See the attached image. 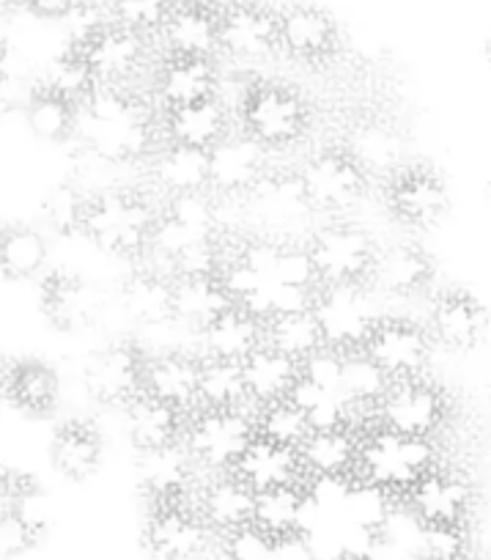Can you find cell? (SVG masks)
<instances>
[{
    "instance_id": "1",
    "label": "cell",
    "mask_w": 491,
    "mask_h": 560,
    "mask_svg": "<svg viewBox=\"0 0 491 560\" xmlns=\"http://www.w3.org/2000/svg\"><path fill=\"white\" fill-rule=\"evenodd\" d=\"M440 465V451L434 438H409L374 427L360 440L358 476L363 481L379 483L393 494H407L418 478Z\"/></svg>"
},
{
    "instance_id": "2",
    "label": "cell",
    "mask_w": 491,
    "mask_h": 560,
    "mask_svg": "<svg viewBox=\"0 0 491 560\" xmlns=\"http://www.w3.org/2000/svg\"><path fill=\"white\" fill-rule=\"evenodd\" d=\"M160 212L140 192L105 190L91 198L83 234L107 253L145 256Z\"/></svg>"
},
{
    "instance_id": "3",
    "label": "cell",
    "mask_w": 491,
    "mask_h": 560,
    "mask_svg": "<svg viewBox=\"0 0 491 560\" xmlns=\"http://www.w3.org/2000/svg\"><path fill=\"white\" fill-rule=\"evenodd\" d=\"M256 438V418H250L242 407H203V412H198L187 427L185 445L196 465L218 472H231Z\"/></svg>"
},
{
    "instance_id": "4",
    "label": "cell",
    "mask_w": 491,
    "mask_h": 560,
    "mask_svg": "<svg viewBox=\"0 0 491 560\" xmlns=\"http://www.w3.org/2000/svg\"><path fill=\"white\" fill-rule=\"evenodd\" d=\"M242 129L267 149H285L307 129V105L296 91L278 83L253 85L239 105Z\"/></svg>"
},
{
    "instance_id": "5",
    "label": "cell",
    "mask_w": 491,
    "mask_h": 560,
    "mask_svg": "<svg viewBox=\"0 0 491 560\" xmlns=\"http://www.w3.org/2000/svg\"><path fill=\"white\" fill-rule=\"evenodd\" d=\"M451 418V398L423 376L393 382L379 401V427L409 438H436Z\"/></svg>"
},
{
    "instance_id": "6",
    "label": "cell",
    "mask_w": 491,
    "mask_h": 560,
    "mask_svg": "<svg viewBox=\"0 0 491 560\" xmlns=\"http://www.w3.org/2000/svg\"><path fill=\"white\" fill-rule=\"evenodd\" d=\"M313 314L322 325L324 343L341 352L363 349L371 330L379 325L363 283H327L318 287Z\"/></svg>"
},
{
    "instance_id": "7",
    "label": "cell",
    "mask_w": 491,
    "mask_h": 560,
    "mask_svg": "<svg viewBox=\"0 0 491 560\" xmlns=\"http://www.w3.org/2000/svg\"><path fill=\"white\" fill-rule=\"evenodd\" d=\"M296 174L313 212H347L365 196L369 187V174L341 147L324 149L307 158Z\"/></svg>"
},
{
    "instance_id": "8",
    "label": "cell",
    "mask_w": 491,
    "mask_h": 560,
    "mask_svg": "<svg viewBox=\"0 0 491 560\" xmlns=\"http://www.w3.org/2000/svg\"><path fill=\"white\" fill-rule=\"evenodd\" d=\"M307 247H311V256L316 261L322 287L369 280L371 264L379 250L369 231L360 229L358 223H347V220L324 225L322 231H316Z\"/></svg>"
},
{
    "instance_id": "9",
    "label": "cell",
    "mask_w": 491,
    "mask_h": 560,
    "mask_svg": "<svg viewBox=\"0 0 491 560\" xmlns=\"http://www.w3.org/2000/svg\"><path fill=\"white\" fill-rule=\"evenodd\" d=\"M78 132L89 154L105 160L107 165H129L143 160L154 149L156 127L151 110L135 102L127 113L107 121H83L78 118Z\"/></svg>"
},
{
    "instance_id": "10",
    "label": "cell",
    "mask_w": 491,
    "mask_h": 560,
    "mask_svg": "<svg viewBox=\"0 0 491 560\" xmlns=\"http://www.w3.org/2000/svg\"><path fill=\"white\" fill-rule=\"evenodd\" d=\"M404 498L420 525H467L478 492L467 472L436 465Z\"/></svg>"
},
{
    "instance_id": "11",
    "label": "cell",
    "mask_w": 491,
    "mask_h": 560,
    "mask_svg": "<svg viewBox=\"0 0 491 560\" xmlns=\"http://www.w3.org/2000/svg\"><path fill=\"white\" fill-rule=\"evenodd\" d=\"M74 50L89 61L96 83L127 85L135 74L149 61V42L143 34L127 28L121 23H105L85 36L83 42H74Z\"/></svg>"
},
{
    "instance_id": "12",
    "label": "cell",
    "mask_w": 491,
    "mask_h": 560,
    "mask_svg": "<svg viewBox=\"0 0 491 560\" xmlns=\"http://www.w3.org/2000/svg\"><path fill=\"white\" fill-rule=\"evenodd\" d=\"M280 50V14L258 0H234L220 20V52L239 63H261Z\"/></svg>"
},
{
    "instance_id": "13",
    "label": "cell",
    "mask_w": 491,
    "mask_h": 560,
    "mask_svg": "<svg viewBox=\"0 0 491 560\" xmlns=\"http://www.w3.org/2000/svg\"><path fill=\"white\" fill-rule=\"evenodd\" d=\"M387 207L409 229H431L451 209L445 179L429 165H407L390 176Z\"/></svg>"
},
{
    "instance_id": "14",
    "label": "cell",
    "mask_w": 491,
    "mask_h": 560,
    "mask_svg": "<svg viewBox=\"0 0 491 560\" xmlns=\"http://www.w3.org/2000/svg\"><path fill=\"white\" fill-rule=\"evenodd\" d=\"M212 527L201 511L187 509L182 500L156 503L145 525V547L156 560H196L209 549Z\"/></svg>"
},
{
    "instance_id": "15",
    "label": "cell",
    "mask_w": 491,
    "mask_h": 560,
    "mask_svg": "<svg viewBox=\"0 0 491 560\" xmlns=\"http://www.w3.org/2000/svg\"><path fill=\"white\" fill-rule=\"evenodd\" d=\"M269 171V149L250 132H229L209 149V190L218 196H247Z\"/></svg>"
},
{
    "instance_id": "16",
    "label": "cell",
    "mask_w": 491,
    "mask_h": 560,
    "mask_svg": "<svg viewBox=\"0 0 491 560\" xmlns=\"http://www.w3.org/2000/svg\"><path fill=\"white\" fill-rule=\"evenodd\" d=\"M145 360L132 343H110L85 363L83 382L91 398L107 407H124L143 390Z\"/></svg>"
},
{
    "instance_id": "17",
    "label": "cell",
    "mask_w": 491,
    "mask_h": 560,
    "mask_svg": "<svg viewBox=\"0 0 491 560\" xmlns=\"http://www.w3.org/2000/svg\"><path fill=\"white\" fill-rule=\"evenodd\" d=\"M363 349L390 374L393 382L412 380L429 363L431 336L412 322L379 319Z\"/></svg>"
},
{
    "instance_id": "18",
    "label": "cell",
    "mask_w": 491,
    "mask_h": 560,
    "mask_svg": "<svg viewBox=\"0 0 491 560\" xmlns=\"http://www.w3.org/2000/svg\"><path fill=\"white\" fill-rule=\"evenodd\" d=\"M280 14V50L300 61H324L341 45V28L327 9L291 3Z\"/></svg>"
},
{
    "instance_id": "19",
    "label": "cell",
    "mask_w": 491,
    "mask_h": 560,
    "mask_svg": "<svg viewBox=\"0 0 491 560\" xmlns=\"http://www.w3.org/2000/svg\"><path fill=\"white\" fill-rule=\"evenodd\" d=\"M483 303L467 289H445L431 305V338L451 352H469L483 341Z\"/></svg>"
},
{
    "instance_id": "20",
    "label": "cell",
    "mask_w": 491,
    "mask_h": 560,
    "mask_svg": "<svg viewBox=\"0 0 491 560\" xmlns=\"http://www.w3.org/2000/svg\"><path fill=\"white\" fill-rule=\"evenodd\" d=\"M220 20L223 12L207 0H179L160 36L168 56L214 58L220 52Z\"/></svg>"
},
{
    "instance_id": "21",
    "label": "cell",
    "mask_w": 491,
    "mask_h": 560,
    "mask_svg": "<svg viewBox=\"0 0 491 560\" xmlns=\"http://www.w3.org/2000/svg\"><path fill=\"white\" fill-rule=\"evenodd\" d=\"M343 152L369 176H387L404 168V135L390 118L365 116L347 129Z\"/></svg>"
},
{
    "instance_id": "22",
    "label": "cell",
    "mask_w": 491,
    "mask_h": 560,
    "mask_svg": "<svg viewBox=\"0 0 491 560\" xmlns=\"http://www.w3.org/2000/svg\"><path fill=\"white\" fill-rule=\"evenodd\" d=\"M434 278V261L429 253L414 242H396L376 250L369 280L376 289L393 298H412L423 292Z\"/></svg>"
},
{
    "instance_id": "23",
    "label": "cell",
    "mask_w": 491,
    "mask_h": 560,
    "mask_svg": "<svg viewBox=\"0 0 491 560\" xmlns=\"http://www.w3.org/2000/svg\"><path fill=\"white\" fill-rule=\"evenodd\" d=\"M231 472L239 476L256 492L274 487H294V483H300L302 476H307L300 448L272 443L267 438L253 440Z\"/></svg>"
},
{
    "instance_id": "24",
    "label": "cell",
    "mask_w": 491,
    "mask_h": 560,
    "mask_svg": "<svg viewBox=\"0 0 491 560\" xmlns=\"http://www.w3.org/2000/svg\"><path fill=\"white\" fill-rule=\"evenodd\" d=\"M143 390L182 412L196 407L201 401V360L182 352H165L145 360Z\"/></svg>"
},
{
    "instance_id": "25",
    "label": "cell",
    "mask_w": 491,
    "mask_h": 560,
    "mask_svg": "<svg viewBox=\"0 0 491 560\" xmlns=\"http://www.w3.org/2000/svg\"><path fill=\"white\" fill-rule=\"evenodd\" d=\"M42 311L52 327L63 332H78L96 319L100 300L80 275L56 272L42 287Z\"/></svg>"
},
{
    "instance_id": "26",
    "label": "cell",
    "mask_w": 491,
    "mask_h": 560,
    "mask_svg": "<svg viewBox=\"0 0 491 560\" xmlns=\"http://www.w3.org/2000/svg\"><path fill=\"white\" fill-rule=\"evenodd\" d=\"M124 423H127L129 443L143 454L179 443L182 409L140 390L132 401L124 404Z\"/></svg>"
},
{
    "instance_id": "27",
    "label": "cell",
    "mask_w": 491,
    "mask_h": 560,
    "mask_svg": "<svg viewBox=\"0 0 491 560\" xmlns=\"http://www.w3.org/2000/svg\"><path fill=\"white\" fill-rule=\"evenodd\" d=\"M256 489L247 487L234 472H225L223 478H214L212 483L203 487L201 498H198L201 500L198 511H201V516L209 522L212 530L229 536V533L253 525V520H256Z\"/></svg>"
},
{
    "instance_id": "28",
    "label": "cell",
    "mask_w": 491,
    "mask_h": 560,
    "mask_svg": "<svg viewBox=\"0 0 491 560\" xmlns=\"http://www.w3.org/2000/svg\"><path fill=\"white\" fill-rule=\"evenodd\" d=\"M214 89H218V69L212 58L168 56L156 74V94L165 110L209 100L214 96Z\"/></svg>"
},
{
    "instance_id": "29",
    "label": "cell",
    "mask_w": 491,
    "mask_h": 560,
    "mask_svg": "<svg viewBox=\"0 0 491 560\" xmlns=\"http://www.w3.org/2000/svg\"><path fill=\"white\" fill-rule=\"evenodd\" d=\"M165 132H168L171 143H185V147L209 152L231 132L229 107L218 96L192 102V105L171 107L165 113Z\"/></svg>"
},
{
    "instance_id": "30",
    "label": "cell",
    "mask_w": 491,
    "mask_h": 560,
    "mask_svg": "<svg viewBox=\"0 0 491 560\" xmlns=\"http://www.w3.org/2000/svg\"><path fill=\"white\" fill-rule=\"evenodd\" d=\"M234 305L220 275H182L174 280V322L203 332Z\"/></svg>"
},
{
    "instance_id": "31",
    "label": "cell",
    "mask_w": 491,
    "mask_h": 560,
    "mask_svg": "<svg viewBox=\"0 0 491 560\" xmlns=\"http://www.w3.org/2000/svg\"><path fill=\"white\" fill-rule=\"evenodd\" d=\"M192 465L187 445H165V448L143 451L138 462V478L154 503H174L185 498L192 481Z\"/></svg>"
},
{
    "instance_id": "32",
    "label": "cell",
    "mask_w": 491,
    "mask_h": 560,
    "mask_svg": "<svg viewBox=\"0 0 491 560\" xmlns=\"http://www.w3.org/2000/svg\"><path fill=\"white\" fill-rule=\"evenodd\" d=\"M245 198L253 207V212H256L264 223L274 225V229L294 223V220L313 212L311 201H307L305 190H302L300 174H274V171H267V174L247 190Z\"/></svg>"
},
{
    "instance_id": "33",
    "label": "cell",
    "mask_w": 491,
    "mask_h": 560,
    "mask_svg": "<svg viewBox=\"0 0 491 560\" xmlns=\"http://www.w3.org/2000/svg\"><path fill=\"white\" fill-rule=\"evenodd\" d=\"M201 336L203 347H207V352L212 358L239 360V363H245L258 347L267 343V322H261L250 311L234 303Z\"/></svg>"
},
{
    "instance_id": "34",
    "label": "cell",
    "mask_w": 491,
    "mask_h": 560,
    "mask_svg": "<svg viewBox=\"0 0 491 560\" xmlns=\"http://www.w3.org/2000/svg\"><path fill=\"white\" fill-rule=\"evenodd\" d=\"M174 275L143 267L121 287L124 311L149 327L174 322Z\"/></svg>"
},
{
    "instance_id": "35",
    "label": "cell",
    "mask_w": 491,
    "mask_h": 560,
    "mask_svg": "<svg viewBox=\"0 0 491 560\" xmlns=\"http://www.w3.org/2000/svg\"><path fill=\"white\" fill-rule=\"evenodd\" d=\"M151 176L165 196L209 190V152L207 149L171 143L156 152L151 163Z\"/></svg>"
},
{
    "instance_id": "36",
    "label": "cell",
    "mask_w": 491,
    "mask_h": 560,
    "mask_svg": "<svg viewBox=\"0 0 491 560\" xmlns=\"http://www.w3.org/2000/svg\"><path fill=\"white\" fill-rule=\"evenodd\" d=\"M302 365L300 360L289 358L280 349L258 347L250 358L245 360V380H247V396L253 404L264 407V404L280 401V398H289L291 387L300 380Z\"/></svg>"
},
{
    "instance_id": "37",
    "label": "cell",
    "mask_w": 491,
    "mask_h": 560,
    "mask_svg": "<svg viewBox=\"0 0 491 560\" xmlns=\"http://www.w3.org/2000/svg\"><path fill=\"white\" fill-rule=\"evenodd\" d=\"M307 476H354L360 462V440L352 429H322L300 445Z\"/></svg>"
},
{
    "instance_id": "38",
    "label": "cell",
    "mask_w": 491,
    "mask_h": 560,
    "mask_svg": "<svg viewBox=\"0 0 491 560\" xmlns=\"http://www.w3.org/2000/svg\"><path fill=\"white\" fill-rule=\"evenodd\" d=\"M52 467L72 481H83L100 467L102 440L100 432L83 420H69L56 432L50 445Z\"/></svg>"
},
{
    "instance_id": "39",
    "label": "cell",
    "mask_w": 491,
    "mask_h": 560,
    "mask_svg": "<svg viewBox=\"0 0 491 560\" xmlns=\"http://www.w3.org/2000/svg\"><path fill=\"white\" fill-rule=\"evenodd\" d=\"M3 390L14 407L25 412H47L58 398V376L50 365L39 360L9 365L3 374Z\"/></svg>"
},
{
    "instance_id": "40",
    "label": "cell",
    "mask_w": 491,
    "mask_h": 560,
    "mask_svg": "<svg viewBox=\"0 0 491 560\" xmlns=\"http://www.w3.org/2000/svg\"><path fill=\"white\" fill-rule=\"evenodd\" d=\"M307 505H311V498H307V489H302L300 483L264 489L256 498V520H253V525H258L267 536L278 541V538L291 536V533H300Z\"/></svg>"
},
{
    "instance_id": "41",
    "label": "cell",
    "mask_w": 491,
    "mask_h": 560,
    "mask_svg": "<svg viewBox=\"0 0 491 560\" xmlns=\"http://www.w3.org/2000/svg\"><path fill=\"white\" fill-rule=\"evenodd\" d=\"M390 385V374L365 349H349V352H343L341 393L354 407H379V401L387 396Z\"/></svg>"
},
{
    "instance_id": "42",
    "label": "cell",
    "mask_w": 491,
    "mask_h": 560,
    "mask_svg": "<svg viewBox=\"0 0 491 560\" xmlns=\"http://www.w3.org/2000/svg\"><path fill=\"white\" fill-rule=\"evenodd\" d=\"M25 124L36 138L47 143L67 140L69 135L78 132V102L36 89L25 105Z\"/></svg>"
},
{
    "instance_id": "43",
    "label": "cell",
    "mask_w": 491,
    "mask_h": 560,
    "mask_svg": "<svg viewBox=\"0 0 491 560\" xmlns=\"http://www.w3.org/2000/svg\"><path fill=\"white\" fill-rule=\"evenodd\" d=\"M250 401L247 396L245 363L212 358L201 360V404L212 409H234Z\"/></svg>"
},
{
    "instance_id": "44",
    "label": "cell",
    "mask_w": 491,
    "mask_h": 560,
    "mask_svg": "<svg viewBox=\"0 0 491 560\" xmlns=\"http://www.w3.org/2000/svg\"><path fill=\"white\" fill-rule=\"evenodd\" d=\"M267 343L302 363L324 347V332L313 308L294 311V314H280L267 322Z\"/></svg>"
},
{
    "instance_id": "45",
    "label": "cell",
    "mask_w": 491,
    "mask_h": 560,
    "mask_svg": "<svg viewBox=\"0 0 491 560\" xmlns=\"http://www.w3.org/2000/svg\"><path fill=\"white\" fill-rule=\"evenodd\" d=\"M47 261V242L31 225H12L0 240V267L3 275L14 280L34 278Z\"/></svg>"
},
{
    "instance_id": "46",
    "label": "cell",
    "mask_w": 491,
    "mask_h": 560,
    "mask_svg": "<svg viewBox=\"0 0 491 560\" xmlns=\"http://www.w3.org/2000/svg\"><path fill=\"white\" fill-rule=\"evenodd\" d=\"M256 429L258 438H267L280 445H291V448H300L307 440V434L313 432L307 415L291 398H280V401L258 407Z\"/></svg>"
},
{
    "instance_id": "47",
    "label": "cell",
    "mask_w": 491,
    "mask_h": 560,
    "mask_svg": "<svg viewBox=\"0 0 491 560\" xmlns=\"http://www.w3.org/2000/svg\"><path fill=\"white\" fill-rule=\"evenodd\" d=\"M96 85L94 72H91L89 61L80 56V50H69L63 56H58L56 61H50L45 67L39 78V89L52 91V94L63 96V100L80 102L91 89Z\"/></svg>"
},
{
    "instance_id": "48",
    "label": "cell",
    "mask_w": 491,
    "mask_h": 560,
    "mask_svg": "<svg viewBox=\"0 0 491 560\" xmlns=\"http://www.w3.org/2000/svg\"><path fill=\"white\" fill-rule=\"evenodd\" d=\"M91 196L74 182L52 187L45 198V218L61 234H83L85 218H89Z\"/></svg>"
},
{
    "instance_id": "49",
    "label": "cell",
    "mask_w": 491,
    "mask_h": 560,
    "mask_svg": "<svg viewBox=\"0 0 491 560\" xmlns=\"http://www.w3.org/2000/svg\"><path fill=\"white\" fill-rule=\"evenodd\" d=\"M393 498H396V494L387 492V489L379 487V483H371V481H363V478H358V481L352 483V489H349L347 509L349 514H352V520L358 522L363 530L376 533L390 522Z\"/></svg>"
},
{
    "instance_id": "50",
    "label": "cell",
    "mask_w": 491,
    "mask_h": 560,
    "mask_svg": "<svg viewBox=\"0 0 491 560\" xmlns=\"http://www.w3.org/2000/svg\"><path fill=\"white\" fill-rule=\"evenodd\" d=\"M179 0H116L110 7L113 20L138 34H160L162 25L168 23Z\"/></svg>"
},
{
    "instance_id": "51",
    "label": "cell",
    "mask_w": 491,
    "mask_h": 560,
    "mask_svg": "<svg viewBox=\"0 0 491 560\" xmlns=\"http://www.w3.org/2000/svg\"><path fill=\"white\" fill-rule=\"evenodd\" d=\"M420 552L425 560H472L467 525H420Z\"/></svg>"
},
{
    "instance_id": "52",
    "label": "cell",
    "mask_w": 491,
    "mask_h": 560,
    "mask_svg": "<svg viewBox=\"0 0 491 560\" xmlns=\"http://www.w3.org/2000/svg\"><path fill=\"white\" fill-rule=\"evenodd\" d=\"M274 280H280V283H291V287H302V289L322 287V278H318V269L311 256V247L294 245V242H283V245H280L278 264H274Z\"/></svg>"
},
{
    "instance_id": "53",
    "label": "cell",
    "mask_w": 491,
    "mask_h": 560,
    "mask_svg": "<svg viewBox=\"0 0 491 560\" xmlns=\"http://www.w3.org/2000/svg\"><path fill=\"white\" fill-rule=\"evenodd\" d=\"M302 374L307 380L318 382L322 387H330V390H341L343 380V352L336 347H327L324 343L322 349L311 354V358L302 360Z\"/></svg>"
},
{
    "instance_id": "54",
    "label": "cell",
    "mask_w": 491,
    "mask_h": 560,
    "mask_svg": "<svg viewBox=\"0 0 491 560\" xmlns=\"http://www.w3.org/2000/svg\"><path fill=\"white\" fill-rule=\"evenodd\" d=\"M39 538V533L28 525V522L20 520L12 511H3V522H0V547H3V555H20L25 549L34 547V541Z\"/></svg>"
},
{
    "instance_id": "55",
    "label": "cell",
    "mask_w": 491,
    "mask_h": 560,
    "mask_svg": "<svg viewBox=\"0 0 491 560\" xmlns=\"http://www.w3.org/2000/svg\"><path fill=\"white\" fill-rule=\"evenodd\" d=\"M23 7L39 20H67L80 7V0H23Z\"/></svg>"
},
{
    "instance_id": "56",
    "label": "cell",
    "mask_w": 491,
    "mask_h": 560,
    "mask_svg": "<svg viewBox=\"0 0 491 560\" xmlns=\"http://www.w3.org/2000/svg\"><path fill=\"white\" fill-rule=\"evenodd\" d=\"M80 3H89V7H96V9H110L116 0H80Z\"/></svg>"
},
{
    "instance_id": "57",
    "label": "cell",
    "mask_w": 491,
    "mask_h": 560,
    "mask_svg": "<svg viewBox=\"0 0 491 560\" xmlns=\"http://www.w3.org/2000/svg\"><path fill=\"white\" fill-rule=\"evenodd\" d=\"M486 56H489V63H491V42H489V47H486Z\"/></svg>"
}]
</instances>
